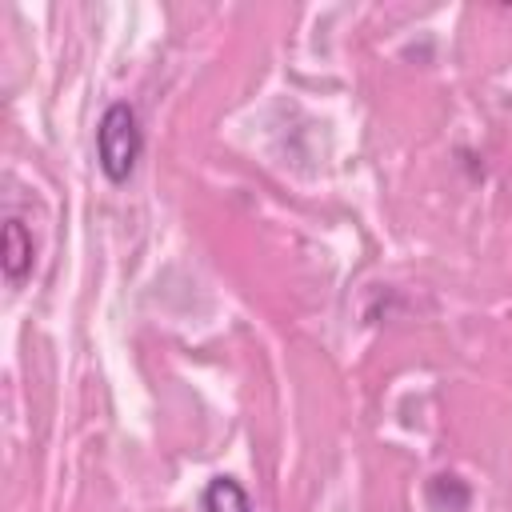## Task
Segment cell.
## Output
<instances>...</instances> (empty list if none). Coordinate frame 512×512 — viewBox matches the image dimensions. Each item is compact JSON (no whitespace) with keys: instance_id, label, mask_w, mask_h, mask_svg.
I'll list each match as a JSON object with an SVG mask.
<instances>
[{"instance_id":"3","label":"cell","mask_w":512,"mask_h":512,"mask_svg":"<svg viewBox=\"0 0 512 512\" xmlns=\"http://www.w3.org/2000/svg\"><path fill=\"white\" fill-rule=\"evenodd\" d=\"M468 500H472V492L460 476H452V472L432 476V484H428V508L432 512H464Z\"/></svg>"},{"instance_id":"4","label":"cell","mask_w":512,"mask_h":512,"mask_svg":"<svg viewBox=\"0 0 512 512\" xmlns=\"http://www.w3.org/2000/svg\"><path fill=\"white\" fill-rule=\"evenodd\" d=\"M204 512H252V504H248V492L232 476H216L204 488Z\"/></svg>"},{"instance_id":"2","label":"cell","mask_w":512,"mask_h":512,"mask_svg":"<svg viewBox=\"0 0 512 512\" xmlns=\"http://www.w3.org/2000/svg\"><path fill=\"white\" fill-rule=\"evenodd\" d=\"M32 260H36L32 232L16 216H8L4 220V236H0V268H4L8 284H24V276L32 272Z\"/></svg>"},{"instance_id":"1","label":"cell","mask_w":512,"mask_h":512,"mask_svg":"<svg viewBox=\"0 0 512 512\" xmlns=\"http://www.w3.org/2000/svg\"><path fill=\"white\" fill-rule=\"evenodd\" d=\"M140 152H144V128H140L136 108L124 104V100L108 104L104 116H100V128H96V160H100V172L112 184H124L136 172Z\"/></svg>"}]
</instances>
